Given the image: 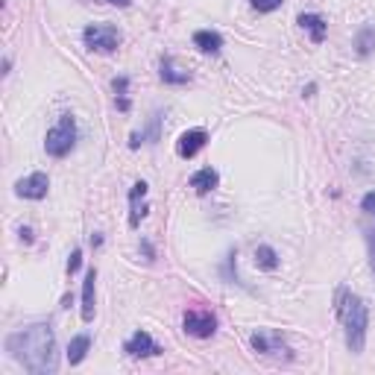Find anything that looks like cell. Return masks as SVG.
Segmentation results:
<instances>
[{
	"mask_svg": "<svg viewBox=\"0 0 375 375\" xmlns=\"http://www.w3.org/2000/svg\"><path fill=\"white\" fill-rule=\"evenodd\" d=\"M9 358L18 361L32 375H53L59 369L56 334L50 323H32L27 328H18L6 338Z\"/></svg>",
	"mask_w": 375,
	"mask_h": 375,
	"instance_id": "obj_1",
	"label": "cell"
},
{
	"mask_svg": "<svg viewBox=\"0 0 375 375\" xmlns=\"http://www.w3.org/2000/svg\"><path fill=\"white\" fill-rule=\"evenodd\" d=\"M338 317L346 331V346L352 355H361L367 346V328H369V308L358 293L346 287L338 290Z\"/></svg>",
	"mask_w": 375,
	"mask_h": 375,
	"instance_id": "obj_2",
	"label": "cell"
},
{
	"mask_svg": "<svg viewBox=\"0 0 375 375\" xmlns=\"http://www.w3.org/2000/svg\"><path fill=\"white\" fill-rule=\"evenodd\" d=\"M73 147H76V121H73V114H62L59 124L47 132L44 150H47V155H53V159H65Z\"/></svg>",
	"mask_w": 375,
	"mask_h": 375,
	"instance_id": "obj_3",
	"label": "cell"
},
{
	"mask_svg": "<svg viewBox=\"0 0 375 375\" xmlns=\"http://www.w3.org/2000/svg\"><path fill=\"white\" fill-rule=\"evenodd\" d=\"M83 42H85L88 50L114 53L117 47H121L124 35H121V30L112 27V24H91V27H85V32H83Z\"/></svg>",
	"mask_w": 375,
	"mask_h": 375,
	"instance_id": "obj_4",
	"label": "cell"
},
{
	"mask_svg": "<svg viewBox=\"0 0 375 375\" xmlns=\"http://www.w3.org/2000/svg\"><path fill=\"white\" fill-rule=\"evenodd\" d=\"M252 349L264 355V358H275V361H293V349L285 343L282 334H275V331H255L252 338H249Z\"/></svg>",
	"mask_w": 375,
	"mask_h": 375,
	"instance_id": "obj_5",
	"label": "cell"
},
{
	"mask_svg": "<svg viewBox=\"0 0 375 375\" xmlns=\"http://www.w3.org/2000/svg\"><path fill=\"white\" fill-rule=\"evenodd\" d=\"M182 326L185 331L191 334V338H214V331H217V317H214V311L208 308H188L185 311V317H182Z\"/></svg>",
	"mask_w": 375,
	"mask_h": 375,
	"instance_id": "obj_6",
	"label": "cell"
},
{
	"mask_svg": "<svg viewBox=\"0 0 375 375\" xmlns=\"http://www.w3.org/2000/svg\"><path fill=\"white\" fill-rule=\"evenodd\" d=\"M47 188H50V179L42 170H35V173H30V176H24V179L15 182V194L24 196V200H44Z\"/></svg>",
	"mask_w": 375,
	"mask_h": 375,
	"instance_id": "obj_7",
	"label": "cell"
},
{
	"mask_svg": "<svg viewBox=\"0 0 375 375\" xmlns=\"http://www.w3.org/2000/svg\"><path fill=\"white\" fill-rule=\"evenodd\" d=\"M124 352L129 358H153V355H162V346L150 338V331H135L124 343Z\"/></svg>",
	"mask_w": 375,
	"mask_h": 375,
	"instance_id": "obj_8",
	"label": "cell"
},
{
	"mask_svg": "<svg viewBox=\"0 0 375 375\" xmlns=\"http://www.w3.org/2000/svg\"><path fill=\"white\" fill-rule=\"evenodd\" d=\"M129 226L132 229H138L141 226V220L147 217V182H135L132 185V191H129Z\"/></svg>",
	"mask_w": 375,
	"mask_h": 375,
	"instance_id": "obj_9",
	"label": "cell"
},
{
	"mask_svg": "<svg viewBox=\"0 0 375 375\" xmlns=\"http://www.w3.org/2000/svg\"><path fill=\"white\" fill-rule=\"evenodd\" d=\"M208 144V132L206 129H188L179 135V141H176V153L182 155V159H194L196 153Z\"/></svg>",
	"mask_w": 375,
	"mask_h": 375,
	"instance_id": "obj_10",
	"label": "cell"
},
{
	"mask_svg": "<svg viewBox=\"0 0 375 375\" xmlns=\"http://www.w3.org/2000/svg\"><path fill=\"white\" fill-rule=\"evenodd\" d=\"M159 76H162V83H167V85H185V83H191V71L182 68L173 56H165V59H162Z\"/></svg>",
	"mask_w": 375,
	"mask_h": 375,
	"instance_id": "obj_11",
	"label": "cell"
},
{
	"mask_svg": "<svg viewBox=\"0 0 375 375\" xmlns=\"http://www.w3.org/2000/svg\"><path fill=\"white\" fill-rule=\"evenodd\" d=\"M94 299H97V270L91 267L83 282V320L85 323L94 320Z\"/></svg>",
	"mask_w": 375,
	"mask_h": 375,
	"instance_id": "obj_12",
	"label": "cell"
},
{
	"mask_svg": "<svg viewBox=\"0 0 375 375\" xmlns=\"http://www.w3.org/2000/svg\"><path fill=\"white\" fill-rule=\"evenodd\" d=\"M299 27H302V30H308V35H311V42H314V44H323V42H326L328 24L323 21L320 15H314V12H302V15H299Z\"/></svg>",
	"mask_w": 375,
	"mask_h": 375,
	"instance_id": "obj_13",
	"label": "cell"
},
{
	"mask_svg": "<svg viewBox=\"0 0 375 375\" xmlns=\"http://www.w3.org/2000/svg\"><path fill=\"white\" fill-rule=\"evenodd\" d=\"M194 47L200 53H220L223 47V35L217 30H196L194 32Z\"/></svg>",
	"mask_w": 375,
	"mask_h": 375,
	"instance_id": "obj_14",
	"label": "cell"
},
{
	"mask_svg": "<svg viewBox=\"0 0 375 375\" xmlns=\"http://www.w3.org/2000/svg\"><path fill=\"white\" fill-rule=\"evenodd\" d=\"M217 185H220V173H217L214 167H203V170H196L191 176V188L196 194H211Z\"/></svg>",
	"mask_w": 375,
	"mask_h": 375,
	"instance_id": "obj_15",
	"label": "cell"
},
{
	"mask_svg": "<svg viewBox=\"0 0 375 375\" xmlns=\"http://www.w3.org/2000/svg\"><path fill=\"white\" fill-rule=\"evenodd\" d=\"M355 53L361 59L375 53V24H364L358 32H355Z\"/></svg>",
	"mask_w": 375,
	"mask_h": 375,
	"instance_id": "obj_16",
	"label": "cell"
},
{
	"mask_svg": "<svg viewBox=\"0 0 375 375\" xmlns=\"http://www.w3.org/2000/svg\"><path fill=\"white\" fill-rule=\"evenodd\" d=\"M91 349V338L88 334H76V338L68 343V364L76 367V364H83L85 361V355Z\"/></svg>",
	"mask_w": 375,
	"mask_h": 375,
	"instance_id": "obj_17",
	"label": "cell"
},
{
	"mask_svg": "<svg viewBox=\"0 0 375 375\" xmlns=\"http://www.w3.org/2000/svg\"><path fill=\"white\" fill-rule=\"evenodd\" d=\"M255 264H258L261 270H275L279 267V252H275L273 246H267V244L255 246Z\"/></svg>",
	"mask_w": 375,
	"mask_h": 375,
	"instance_id": "obj_18",
	"label": "cell"
},
{
	"mask_svg": "<svg viewBox=\"0 0 375 375\" xmlns=\"http://www.w3.org/2000/svg\"><path fill=\"white\" fill-rule=\"evenodd\" d=\"M234 258H238V249H232L229 255H226V270H223V275L229 282H241L238 279V270H234Z\"/></svg>",
	"mask_w": 375,
	"mask_h": 375,
	"instance_id": "obj_19",
	"label": "cell"
},
{
	"mask_svg": "<svg viewBox=\"0 0 375 375\" xmlns=\"http://www.w3.org/2000/svg\"><path fill=\"white\" fill-rule=\"evenodd\" d=\"M285 4V0H252V9L255 12H275Z\"/></svg>",
	"mask_w": 375,
	"mask_h": 375,
	"instance_id": "obj_20",
	"label": "cell"
},
{
	"mask_svg": "<svg viewBox=\"0 0 375 375\" xmlns=\"http://www.w3.org/2000/svg\"><path fill=\"white\" fill-rule=\"evenodd\" d=\"M364 238H367V246H369V267L375 273V229H364Z\"/></svg>",
	"mask_w": 375,
	"mask_h": 375,
	"instance_id": "obj_21",
	"label": "cell"
},
{
	"mask_svg": "<svg viewBox=\"0 0 375 375\" xmlns=\"http://www.w3.org/2000/svg\"><path fill=\"white\" fill-rule=\"evenodd\" d=\"M361 211H364V214H372V217H375V191L364 194V200H361Z\"/></svg>",
	"mask_w": 375,
	"mask_h": 375,
	"instance_id": "obj_22",
	"label": "cell"
},
{
	"mask_svg": "<svg viewBox=\"0 0 375 375\" xmlns=\"http://www.w3.org/2000/svg\"><path fill=\"white\" fill-rule=\"evenodd\" d=\"M80 264H83V249H73V252H71V258H68V273L73 275L76 270H80Z\"/></svg>",
	"mask_w": 375,
	"mask_h": 375,
	"instance_id": "obj_23",
	"label": "cell"
},
{
	"mask_svg": "<svg viewBox=\"0 0 375 375\" xmlns=\"http://www.w3.org/2000/svg\"><path fill=\"white\" fill-rule=\"evenodd\" d=\"M112 85H114L117 97H121V94H126V88H129V80H126V76H117V80H114Z\"/></svg>",
	"mask_w": 375,
	"mask_h": 375,
	"instance_id": "obj_24",
	"label": "cell"
},
{
	"mask_svg": "<svg viewBox=\"0 0 375 375\" xmlns=\"http://www.w3.org/2000/svg\"><path fill=\"white\" fill-rule=\"evenodd\" d=\"M91 246H94V249H100V246H103V234H100V232H94V234H91Z\"/></svg>",
	"mask_w": 375,
	"mask_h": 375,
	"instance_id": "obj_25",
	"label": "cell"
},
{
	"mask_svg": "<svg viewBox=\"0 0 375 375\" xmlns=\"http://www.w3.org/2000/svg\"><path fill=\"white\" fill-rule=\"evenodd\" d=\"M21 241H24V244H32V229H30V226L21 229Z\"/></svg>",
	"mask_w": 375,
	"mask_h": 375,
	"instance_id": "obj_26",
	"label": "cell"
},
{
	"mask_svg": "<svg viewBox=\"0 0 375 375\" xmlns=\"http://www.w3.org/2000/svg\"><path fill=\"white\" fill-rule=\"evenodd\" d=\"M106 4H112V6H129L132 0H106Z\"/></svg>",
	"mask_w": 375,
	"mask_h": 375,
	"instance_id": "obj_27",
	"label": "cell"
}]
</instances>
